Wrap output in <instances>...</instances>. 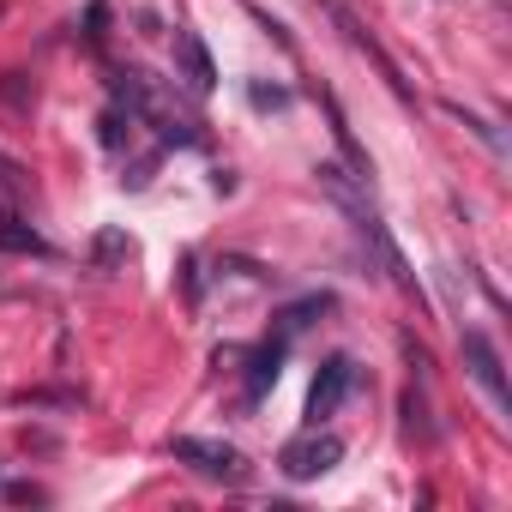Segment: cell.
Returning <instances> with one entry per match:
<instances>
[{"label":"cell","mask_w":512,"mask_h":512,"mask_svg":"<svg viewBox=\"0 0 512 512\" xmlns=\"http://www.w3.org/2000/svg\"><path fill=\"white\" fill-rule=\"evenodd\" d=\"M350 386H356V362L350 356H326L320 374H314V386H308V422L320 428L326 416H338V404L350 398Z\"/></svg>","instance_id":"3"},{"label":"cell","mask_w":512,"mask_h":512,"mask_svg":"<svg viewBox=\"0 0 512 512\" xmlns=\"http://www.w3.org/2000/svg\"><path fill=\"white\" fill-rule=\"evenodd\" d=\"M284 350H290V332H278V338H266L260 350H253V362H247V386H241L247 404H260V398L278 386V374H284Z\"/></svg>","instance_id":"5"},{"label":"cell","mask_w":512,"mask_h":512,"mask_svg":"<svg viewBox=\"0 0 512 512\" xmlns=\"http://www.w3.org/2000/svg\"><path fill=\"white\" fill-rule=\"evenodd\" d=\"M446 109H452V115H458V121H464V127H470V133H476V139H482V145H488V151H506V139H500V133H494V127H488V121H482V115H470V109H464V103H446Z\"/></svg>","instance_id":"8"},{"label":"cell","mask_w":512,"mask_h":512,"mask_svg":"<svg viewBox=\"0 0 512 512\" xmlns=\"http://www.w3.org/2000/svg\"><path fill=\"white\" fill-rule=\"evenodd\" d=\"M97 253H103V260H121V253H133V241H121V235H103V241H97Z\"/></svg>","instance_id":"12"},{"label":"cell","mask_w":512,"mask_h":512,"mask_svg":"<svg viewBox=\"0 0 512 512\" xmlns=\"http://www.w3.org/2000/svg\"><path fill=\"white\" fill-rule=\"evenodd\" d=\"M464 368H470V380L488 392V404L506 416V410H512V392H506V368H500V350L488 344V332H464Z\"/></svg>","instance_id":"2"},{"label":"cell","mask_w":512,"mask_h":512,"mask_svg":"<svg viewBox=\"0 0 512 512\" xmlns=\"http://www.w3.org/2000/svg\"><path fill=\"white\" fill-rule=\"evenodd\" d=\"M338 458H344V440L314 428V434H302V440H290V446H284L278 470H284L290 482H320L326 470H338Z\"/></svg>","instance_id":"1"},{"label":"cell","mask_w":512,"mask_h":512,"mask_svg":"<svg viewBox=\"0 0 512 512\" xmlns=\"http://www.w3.org/2000/svg\"><path fill=\"white\" fill-rule=\"evenodd\" d=\"M169 452H175L181 464H193L199 476H217V482H241V476H247L241 452H235V446H223V440H193V434H181Z\"/></svg>","instance_id":"4"},{"label":"cell","mask_w":512,"mask_h":512,"mask_svg":"<svg viewBox=\"0 0 512 512\" xmlns=\"http://www.w3.org/2000/svg\"><path fill=\"white\" fill-rule=\"evenodd\" d=\"M290 103V91H278V85H253V109H284Z\"/></svg>","instance_id":"9"},{"label":"cell","mask_w":512,"mask_h":512,"mask_svg":"<svg viewBox=\"0 0 512 512\" xmlns=\"http://www.w3.org/2000/svg\"><path fill=\"white\" fill-rule=\"evenodd\" d=\"M0 91H7V103H13V109H25V103H31V97H25V79H19V73H7V79H0Z\"/></svg>","instance_id":"11"},{"label":"cell","mask_w":512,"mask_h":512,"mask_svg":"<svg viewBox=\"0 0 512 512\" xmlns=\"http://www.w3.org/2000/svg\"><path fill=\"white\" fill-rule=\"evenodd\" d=\"M175 61H181V79H187V91L193 97H205L211 85H217V67H211V49L193 37V31H175Z\"/></svg>","instance_id":"6"},{"label":"cell","mask_w":512,"mask_h":512,"mask_svg":"<svg viewBox=\"0 0 512 512\" xmlns=\"http://www.w3.org/2000/svg\"><path fill=\"white\" fill-rule=\"evenodd\" d=\"M103 13H109V0H91V13H85V37L103 43Z\"/></svg>","instance_id":"10"},{"label":"cell","mask_w":512,"mask_h":512,"mask_svg":"<svg viewBox=\"0 0 512 512\" xmlns=\"http://www.w3.org/2000/svg\"><path fill=\"white\" fill-rule=\"evenodd\" d=\"M0 253H49V241L37 229H25L13 211H0Z\"/></svg>","instance_id":"7"}]
</instances>
